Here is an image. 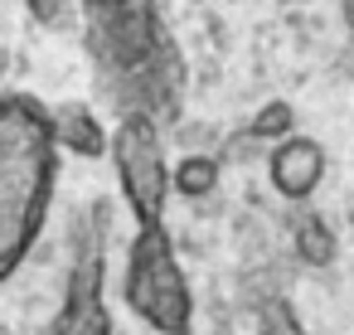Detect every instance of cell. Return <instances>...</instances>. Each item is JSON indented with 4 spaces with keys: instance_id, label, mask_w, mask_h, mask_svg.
<instances>
[{
    "instance_id": "6da1fadb",
    "label": "cell",
    "mask_w": 354,
    "mask_h": 335,
    "mask_svg": "<svg viewBox=\"0 0 354 335\" xmlns=\"http://www.w3.org/2000/svg\"><path fill=\"white\" fill-rule=\"evenodd\" d=\"M59 156L49 136V107L25 93L0 98V282L35 248L49 194H54Z\"/></svg>"
},
{
    "instance_id": "7a4b0ae2",
    "label": "cell",
    "mask_w": 354,
    "mask_h": 335,
    "mask_svg": "<svg viewBox=\"0 0 354 335\" xmlns=\"http://www.w3.org/2000/svg\"><path fill=\"white\" fill-rule=\"evenodd\" d=\"M122 296H127V306H131L151 330H160V335H189L194 301H189V287H185L180 262H175V248H170L165 224L136 228L131 253H127Z\"/></svg>"
},
{
    "instance_id": "3957f363",
    "label": "cell",
    "mask_w": 354,
    "mask_h": 335,
    "mask_svg": "<svg viewBox=\"0 0 354 335\" xmlns=\"http://www.w3.org/2000/svg\"><path fill=\"white\" fill-rule=\"evenodd\" d=\"M107 156L117 165L122 180V199L136 214V228H156L165 214V194H170V165H165V146L151 117L127 112L122 127L107 136Z\"/></svg>"
},
{
    "instance_id": "277c9868",
    "label": "cell",
    "mask_w": 354,
    "mask_h": 335,
    "mask_svg": "<svg viewBox=\"0 0 354 335\" xmlns=\"http://www.w3.org/2000/svg\"><path fill=\"white\" fill-rule=\"evenodd\" d=\"M49 335H112V320H107V306H102V257L97 253L73 267L68 301H64Z\"/></svg>"
},
{
    "instance_id": "5b68a950",
    "label": "cell",
    "mask_w": 354,
    "mask_h": 335,
    "mask_svg": "<svg viewBox=\"0 0 354 335\" xmlns=\"http://www.w3.org/2000/svg\"><path fill=\"white\" fill-rule=\"evenodd\" d=\"M267 170H272V190L281 199H310L325 180V151L310 136H286L272 146Z\"/></svg>"
},
{
    "instance_id": "8992f818",
    "label": "cell",
    "mask_w": 354,
    "mask_h": 335,
    "mask_svg": "<svg viewBox=\"0 0 354 335\" xmlns=\"http://www.w3.org/2000/svg\"><path fill=\"white\" fill-rule=\"evenodd\" d=\"M49 136L54 146H68L88 161L107 156V132L97 127V117L83 107V102H64V107H49Z\"/></svg>"
},
{
    "instance_id": "52a82bcc",
    "label": "cell",
    "mask_w": 354,
    "mask_h": 335,
    "mask_svg": "<svg viewBox=\"0 0 354 335\" xmlns=\"http://www.w3.org/2000/svg\"><path fill=\"white\" fill-rule=\"evenodd\" d=\"M286 136H296V107H291L286 98L262 102V107L252 112V122H248V141L277 146V141H286Z\"/></svg>"
},
{
    "instance_id": "ba28073f",
    "label": "cell",
    "mask_w": 354,
    "mask_h": 335,
    "mask_svg": "<svg viewBox=\"0 0 354 335\" xmlns=\"http://www.w3.org/2000/svg\"><path fill=\"white\" fill-rule=\"evenodd\" d=\"M170 190H180L185 199H204L218 190V161L214 156H185L170 170Z\"/></svg>"
},
{
    "instance_id": "9c48e42d",
    "label": "cell",
    "mask_w": 354,
    "mask_h": 335,
    "mask_svg": "<svg viewBox=\"0 0 354 335\" xmlns=\"http://www.w3.org/2000/svg\"><path fill=\"white\" fill-rule=\"evenodd\" d=\"M296 253H301L306 262H315V267L335 262L339 243H335V233H330V224H325L320 214H296Z\"/></svg>"
},
{
    "instance_id": "30bf717a",
    "label": "cell",
    "mask_w": 354,
    "mask_h": 335,
    "mask_svg": "<svg viewBox=\"0 0 354 335\" xmlns=\"http://www.w3.org/2000/svg\"><path fill=\"white\" fill-rule=\"evenodd\" d=\"M262 335H306V325L296 320V311L286 301H267L262 306Z\"/></svg>"
},
{
    "instance_id": "8fae6325",
    "label": "cell",
    "mask_w": 354,
    "mask_h": 335,
    "mask_svg": "<svg viewBox=\"0 0 354 335\" xmlns=\"http://www.w3.org/2000/svg\"><path fill=\"white\" fill-rule=\"evenodd\" d=\"M25 6L35 10V20H59V10H64V0H25Z\"/></svg>"
},
{
    "instance_id": "7c38bea8",
    "label": "cell",
    "mask_w": 354,
    "mask_h": 335,
    "mask_svg": "<svg viewBox=\"0 0 354 335\" xmlns=\"http://www.w3.org/2000/svg\"><path fill=\"white\" fill-rule=\"evenodd\" d=\"M93 6V15H102V10H136V6H151V0H88Z\"/></svg>"
}]
</instances>
